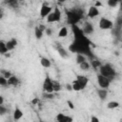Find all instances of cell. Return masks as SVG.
Returning <instances> with one entry per match:
<instances>
[{"mask_svg": "<svg viewBox=\"0 0 122 122\" xmlns=\"http://www.w3.org/2000/svg\"><path fill=\"white\" fill-rule=\"evenodd\" d=\"M99 71H100V74L104 77H107L108 79L112 80L113 78V76L115 75V71L114 69L112 67V65L110 64H105V65H101L99 67Z\"/></svg>", "mask_w": 122, "mask_h": 122, "instance_id": "obj_1", "label": "cell"}, {"mask_svg": "<svg viewBox=\"0 0 122 122\" xmlns=\"http://www.w3.org/2000/svg\"><path fill=\"white\" fill-rule=\"evenodd\" d=\"M67 14H68V22L72 26V25H75L81 19L83 13L81 10H73L67 12Z\"/></svg>", "mask_w": 122, "mask_h": 122, "instance_id": "obj_2", "label": "cell"}, {"mask_svg": "<svg viewBox=\"0 0 122 122\" xmlns=\"http://www.w3.org/2000/svg\"><path fill=\"white\" fill-rule=\"evenodd\" d=\"M43 90L44 92H49V93H52L53 92V89H52V80L51 79L50 76H46L43 82Z\"/></svg>", "mask_w": 122, "mask_h": 122, "instance_id": "obj_3", "label": "cell"}, {"mask_svg": "<svg viewBox=\"0 0 122 122\" xmlns=\"http://www.w3.org/2000/svg\"><path fill=\"white\" fill-rule=\"evenodd\" d=\"M112 25L113 23L108 19V18H105V17H102L100 20H99V28L102 29V30H109V29H112Z\"/></svg>", "mask_w": 122, "mask_h": 122, "instance_id": "obj_4", "label": "cell"}, {"mask_svg": "<svg viewBox=\"0 0 122 122\" xmlns=\"http://www.w3.org/2000/svg\"><path fill=\"white\" fill-rule=\"evenodd\" d=\"M97 83L101 87V89H105L106 90L107 88H109L110 83H111V80L108 79L107 77L102 76L101 74H98L97 75Z\"/></svg>", "mask_w": 122, "mask_h": 122, "instance_id": "obj_5", "label": "cell"}, {"mask_svg": "<svg viewBox=\"0 0 122 122\" xmlns=\"http://www.w3.org/2000/svg\"><path fill=\"white\" fill-rule=\"evenodd\" d=\"M51 12V7L48 6L46 3H44L40 9V17L41 18H46L50 13Z\"/></svg>", "mask_w": 122, "mask_h": 122, "instance_id": "obj_6", "label": "cell"}, {"mask_svg": "<svg viewBox=\"0 0 122 122\" xmlns=\"http://www.w3.org/2000/svg\"><path fill=\"white\" fill-rule=\"evenodd\" d=\"M76 80L78 81V83L81 87V90H84L86 88V86L88 85V82H89V79L86 76H83V75H77Z\"/></svg>", "mask_w": 122, "mask_h": 122, "instance_id": "obj_7", "label": "cell"}, {"mask_svg": "<svg viewBox=\"0 0 122 122\" xmlns=\"http://www.w3.org/2000/svg\"><path fill=\"white\" fill-rule=\"evenodd\" d=\"M56 120L57 122H72V117L68 116L64 113H58L56 115Z\"/></svg>", "mask_w": 122, "mask_h": 122, "instance_id": "obj_8", "label": "cell"}, {"mask_svg": "<svg viewBox=\"0 0 122 122\" xmlns=\"http://www.w3.org/2000/svg\"><path fill=\"white\" fill-rule=\"evenodd\" d=\"M81 30H82V32L84 34H90V33H92L93 32L94 29H93V26L91 23L86 22V24L84 25V27H83V29Z\"/></svg>", "mask_w": 122, "mask_h": 122, "instance_id": "obj_9", "label": "cell"}, {"mask_svg": "<svg viewBox=\"0 0 122 122\" xmlns=\"http://www.w3.org/2000/svg\"><path fill=\"white\" fill-rule=\"evenodd\" d=\"M99 14V10H98V9L97 8H95L94 6H92V7H91L90 9H89V10H88V17L89 18H94V17H96L97 15Z\"/></svg>", "mask_w": 122, "mask_h": 122, "instance_id": "obj_10", "label": "cell"}, {"mask_svg": "<svg viewBox=\"0 0 122 122\" xmlns=\"http://www.w3.org/2000/svg\"><path fill=\"white\" fill-rule=\"evenodd\" d=\"M16 46H17V41H16V39H15V38H11L10 41L6 42V47H7L8 51H9L13 50Z\"/></svg>", "mask_w": 122, "mask_h": 122, "instance_id": "obj_11", "label": "cell"}, {"mask_svg": "<svg viewBox=\"0 0 122 122\" xmlns=\"http://www.w3.org/2000/svg\"><path fill=\"white\" fill-rule=\"evenodd\" d=\"M22 116H23V112L18 107L15 108V110L13 112V119L14 120H19V119L22 118Z\"/></svg>", "mask_w": 122, "mask_h": 122, "instance_id": "obj_12", "label": "cell"}, {"mask_svg": "<svg viewBox=\"0 0 122 122\" xmlns=\"http://www.w3.org/2000/svg\"><path fill=\"white\" fill-rule=\"evenodd\" d=\"M18 83H19V80L15 75H11L8 79V85H10V86H16Z\"/></svg>", "mask_w": 122, "mask_h": 122, "instance_id": "obj_13", "label": "cell"}, {"mask_svg": "<svg viewBox=\"0 0 122 122\" xmlns=\"http://www.w3.org/2000/svg\"><path fill=\"white\" fill-rule=\"evenodd\" d=\"M57 51H58L59 55H60L62 58H68V57H69V53L67 52V51H66L64 48L59 47V48L57 49Z\"/></svg>", "mask_w": 122, "mask_h": 122, "instance_id": "obj_14", "label": "cell"}, {"mask_svg": "<svg viewBox=\"0 0 122 122\" xmlns=\"http://www.w3.org/2000/svg\"><path fill=\"white\" fill-rule=\"evenodd\" d=\"M40 63H41V65H42L44 68H49V67H51V60H50L49 58H47V57H42V58L40 59Z\"/></svg>", "mask_w": 122, "mask_h": 122, "instance_id": "obj_15", "label": "cell"}, {"mask_svg": "<svg viewBox=\"0 0 122 122\" xmlns=\"http://www.w3.org/2000/svg\"><path fill=\"white\" fill-rule=\"evenodd\" d=\"M97 94H98V96H99L102 100H104V99L107 97V95H108V92H107V90H105V89H101V90H98V91H97Z\"/></svg>", "mask_w": 122, "mask_h": 122, "instance_id": "obj_16", "label": "cell"}, {"mask_svg": "<svg viewBox=\"0 0 122 122\" xmlns=\"http://www.w3.org/2000/svg\"><path fill=\"white\" fill-rule=\"evenodd\" d=\"M68 35V29L66 27H62L58 31V37H65Z\"/></svg>", "mask_w": 122, "mask_h": 122, "instance_id": "obj_17", "label": "cell"}, {"mask_svg": "<svg viewBox=\"0 0 122 122\" xmlns=\"http://www.w3.org/2000/svg\"><path fill=\"white\" fill-rule=\"evenodd\" d=\"M52 89L53 92H59L61 90V84L57 80H52Z\"/></svg>", "mask_w": 122, "mask_h": 122, "instance_id": "obj_18", "label": "cell"}, {"mask_svg": "<svg viewBox=\"0 0 122 122\" xmlns=\"http://www.w3.org/2000/svg\"><path fill=\"white\" fill-rule=\"evenodd\" d=\"M71 88H72V91H75V92H79L81 91V87L78 83V81L75 79L74 81H72V84H71Z\"/></svg>", "mask_w": 122, "mask_h": 122, "instance_id": "obj_19", "label": "cell"}, {"mask_svg": "<svg viewBox=\"0 0 122 122\" xmlns=\"http://www.w3.org/2000/svg\"><path fill=\"white\" fill-rule=\"evenodd\" d=\"M8 52L7 47H6V43L4 41H0V53L1 54H6Z\"/></svg>", "mask_w": 122, "mask_h": 122, "instance_id": "obj_20", "label": "cell"}, {"mask_svg": "<svg viewBox=\"0 0 122 122\" xmlns=\"http://www.w3.org/2000/svg\"><path fill=\"white\" fill-rule=\"evenodd\" d=\"M47 22L49 23H53V22H56V17L53 13V11H51L48 16H47Z\"/></svg>", "mask_w": 122, "mask_h": 122, "instance_id": "obj_21", "label": "cell"}, {"mask_svg": "<svg viewBox=\"0 0 122 122\" xmlns=\"http://www.w3.org/2000/svg\"><path fill=\"white\" fill-rule=\"evenodd\" d=\"M118 106H119V103L116 102V101H111V102H109V103L107 104V108L110 109V110L115 109V108H117Z\"/></svg>", "mask_w": 122, "mask_h": 122, "instance_id": "obj_22", "label": "cell"}, {"mask_svg": "<svg viewBox=\"0 0 122 122\" xmlns=\"http://www.w3.org/2000/svg\"><path fill=\"white\" fill-rule=\"evenodd\" d=\"M84 61H86L85 55H83V54H81V53H77V54H76V63H77V64H81V63L84 62Z\"/></svg>", "mask_w": 122, "mask_h": 122, "instance_id": "obj_23", "label": "cell"}, {"mask_svg": "<svg viewBox=\"0 0 122 122\" xmlns=\"http://www.w3.org/2000/svg\"><path fill=\"white\" fill-rule=\"evenodd\" d=\"M53 13L56 17V22H59L61 20V11L58 8H54V10H53Z\"/></svg>", "mask_w": 122, "mask_h": 122, "instance_id": "obj_24", "label": "cell"}, {"mask_svg": "<svg viewBox=\"0 0 122 122\" xmlns=\"http://www.w3.org/2000/svg\"><path fill=\"white\" fill-rule=\"evenodd\" d=\"M34 35H35V37L37 39H41L42 36H43V31H41L38 29V27H35V29H34Z\"/></svg>", "mask_w": 122, "mask_h": 122, "instance_id": "obj_25", "label": "cell"}, {"mask_svg": "<svg viewBox=\"0 0 122 122\" xmlns=\"http://www.w3.org/2000/svg\"><path fill=\"white\" fill-rule=\"evenodd\" d=\"M79 67H80V69L83 70V71H88V70L90 69V64H89L87 61H84V62H82L81 64H79Z\"/></svg>", "mask_w": 122, "mask_h": 122, "instance_id": "obj_26", "label": "cell"}, {"mask_svg": "<svg viewBox=\"0 0 122 122\" xmlns=\"http://www.w3.org/2000/svg\"><path fill=\"white\" fill-rule=\"evenodd\" d=\"M107 4H108V6H110V7H112V8H114V7H116V5L118 4V1H117V0H109V1L107 2Z\"/></svg>", "mask_w": 122, "mask_h": 122, "instance_id": "obj_27", "label": "cell"}, {"mask_svg": "<svg viewBox=\"0 0 122 122\" xmlns=\"http://www.w3.org/2000/svg\"><path fill=\"white\" fill-rule=\"evenodd\" d=\"M101 66V63H100V61H97V60H93V61H92V67L93 68V69H97V68H99Z\"/></svg>", "mask_w": 122, "mask_h": 122, "instance_id": "obj_28", "label": "cell"}, {"mask_svg": "<svg viewBox=\"0 0 122 122\" xmlns=\"http://www.w3.org/2000/svg\"><path fill=\"white\" fill-rule=\"evenodd\" d=\"M7 85H8V80L3 75H0V86H7Z\"/></svg>", "mask_w": 122, "mask_h": 122, "instance_id": "obj_29", "label": "cell"}, {"mask_svg": "<svg viewBox=\"0 0 122 122\" xmlns=\"http://www.w3.org/2000/svg\"><path fill=\"white\" fill-rule=\"evenodd\" d=\"M2 73H3V76H4L7 80H8V79L12 75V74H11L10 71H2Z\"/></svg>", "mask_w": 122, "mask_h": 122, "instance_id": "obj_30", "label": "cell"}, {"mask_svg": "<svg viewBox=\"0 0 122 122\" xmlns=\"http://www.w3.org/2000/svg\"><path fill=\"white\" fill-rule=\"evenodd\" d=\"M7 108H5V107H3L2 105L0 106V115H4L6 112H7Z\"/></svg>", "mask_w": 122, "mask_h": 122, "instance_id": "obj_31", "label": "cell"}, {"mask_svg": "<svg viewBox=\"0 0 122 122\" xmlns=\"http://www.w3.org/2000/svg\"><path fill=\"white\" fill-rule=\"evenodd\" d=\"M43 96L44 97H46V98H49V99H51V98H53V94L52 93H49V92H44L43 93Z\"/></svg>", "mask_w": 122, "mask_h": 122, "instance_id": "obj_32", "label": "cell"}, {"mask_svg": "<svg viewBox=\"0 0 122 122\" xmlns=\"http://www.w3.org/2000/svg\"><path fill=\"white\" fill-rule=\"evenodd\" d=\"M91 122H99V119L96 116H92L91 118Z\"/></svg>", "mask_w": 122, "mask_h": 122, "instance_id": "obj_33", "label": "cell"}, {"mask_svg": "<svg viewBox=\"0 0 122 122\" xmlns=\"http://www.w3.org/2000/svg\"><path fill=\"white\" fill-rule=\"evenodd\" d=\"M94 7H95V8H98V7H102V3H101V2H99V1H96V2H95V5H94Z\"/></svg>", "mask_w": 122, "mask_h": 122, "instance_id": "obj_34", "label": "cell"}, {"mask_svg": "<svg viewBox=\"0 0 122 122\" xmlns=\"http://www.w3.org/2000/svg\"><path fill=\"white\" fill-rule=\"evenodd\" d=\"M38 29H39L41 31H43V30H46V27H45L44 25H39V26H38Z\"/></svg>", "mask_w": 122, "mask_h": 122, "instance_id": "obj_35", "label": "cell"}, {"mask_svg": "<svg viewBox=\"0 0 122 122\" xmlns=\"http://www.w3.org/2000/svg\"><path fill=\"white\" fill-rule=\"evenodd\" d=\"M46 34L47 35H51V29H46Z\"/></svg>", "mask_w": 122, "mask_h": 122, "instance_id": "obj_36", "label": "cell"}, {"mask_svg": "<svg viewBox=\"0 0 122 122\" xmlns=\"http://www.w3.org/2000/svg\"><path fill=\"white\" fill-rule=\"evenodd\" d=\"M66 89L68 91H72V88H71V84H67L66 85Z\"/></svg>", "mask_w": 122, "mask_h": 122, "instance_id": "obj_37", "label": "cell"}, {"mask_svg": "<svg viewBox=\"0 0 122 122\" xmlns=\"http://www.w3.org/2000/svg\"><path fill=\"white\" fill-rule=\"evenodd\" d=\"M38 102H39L38 98H33V99L31 100V103H32V104H37Z\"/></svg>", "mask_w": 122, "mask_h": 122, "instance_id": "obj_38", "label": "cell"}, {"mask_svg": "<svg viewBox=\"0 0 122 122\" xmlns=\"http://www.w3.org/2000/svg\"><path fill=\"white\" fill-rule=\"evenodd\" d=\"M68 105H69V107H70V108H71V110H72V109L74 108V106H73V104H72V103H71V101H68Z\"/></svg>", "mask_w": 122, "mask_h": 122, "instance_id": "obj_39", "label": "cell"}, {"mask_svg": "<svg viewBox=\"0 0 122 122\" xmlns=\"http://www.w3.org/2000/svg\"><path fill=\"white\" fill-rule=\"evenodd\" d=\"M3 103H4V97H3L2 95H0V106H1Z\"/></svg>", "mask_w": 122, "mask_h": 122, "instance_id": "obj_40", "label": "cell"}, {"mask_svg": "<svg viewBox=\"0 0 122 122\" xmlns=\"http://www.w3.org/2000/svg\"><path fill=\"white\" fill-rule=\"evenodd\" d=\"M3 18V13H0V19H2Z\"/></svg>", "mask_w": 122, "mask_h": 122, "instance_id": "obj_41", "label": "cell"}, {"mask_svg": "<svg viewBox=\"0 0 122 122\" xmlns=\"http://www.w3.org/2000/svg\"><path fill=\"white\" fill-rule=\"evenodd\" d=\"M0 13H2V10H1V9H0Z\"/></svg>", "mask_w": 122, "mask_h": 122, "instance_id": "obj_42", "label": "cell"}, {"mask_svg": "<svg viewBox=\"0 0 122 122\" xmlns=\"http://www.w3.org/2000/svg\"><path fill=\"white\" fill-rule=\"evenodd\" d=\"M40 122H44V121H40Z\"/></svg>", "mask_w": 122, "mask_h": 122, "instance_id": "obj_43", "label": "cell"}]
</instances>
